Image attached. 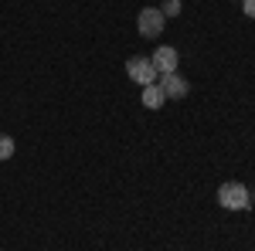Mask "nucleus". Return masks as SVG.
Here are the masks:
<instances>
[{"mask_svg": "<svg viewBox=\"0 0 255 251\" xmlns=\"http://www.w3.org/2000/svg\"><path fill=\"white\" fill-rule=\"evenodd\" d=\"M163 102H167V95H163V88H160L157 82L153 85H143V105L146 109H160Z\"/></svg>", "mask_w": 255, "mask_h": 251, "instance_id": "423d86ee", "label": "nucleus"}, {"mask_svg": "<svg viewBox=\"0 0 255 251\" xmlns=\"http://www.w3.org/2000/svg\"><path fill=\"white\" fill-rule=\"evenodd\" d=\"M160 14H163L167 20L177 17V14H180V0H163V3H160Z\"/></svg>", "mask_w": 255, "mask_h": 251, "instance_id": "6e6552de", "label": "nucleus"}, {"mask_svg": "<svg viewBox=\"0 0 255 251\" xmlns=\"http://www.w3.org/2000/svg\"><path fill=\"white\" fill-rule=\"evenodd\" d=\"M126 75H129V82H136V85H153L157 82V68L150 65V58H129L126 61Z\"/></svg>", "mask_w": 255, "mask_h": 251, "instance_id": "7ed1b4c3", "label": "nucleus"}, {"mask_svg": "<svg viewBox=\"0 0 255 251\" xmlns=\"http://www.w3.org/2000/svg\"><path fill=\"white\" fill-rule=\"evenodd\" d=\"M10 156H14V139L0 133V163H3V160H10Z\"/></svg>", "mask_w": 255, "mask_h": 251, "instance_id": "0eeeda50", "label": "nucleus"}, {"mask_svg": "<svg viewBox=\"0 0 255 251\" xmlns=\"http://www.w3.org/2000/svg\"><path fill=\"white\" fill-rule=\"evenodd\" d=\"M177 61H180V55H177V48H170V44H160L157 51L150 55V65L157 68V75H163V72H177Z\"/></svg>", "mask_w": 255, "mask_h": 251, "instance_id": "39448f33", "label": "nucleus"}, {"mask_svg": "<svg viewBox=\"0 0 255 251\" xmlns=\"http://www.w3.org/2000/svg\"><path fill=\"white\" fill-rule=\"evenodd\" d=\"M163 24H167V17L160 14V7H143V10L136 14V31L143 34V38L163 34Z\"/></svg>", "mask_w": 255, "mask_h": 251, "instance_id": "f03ea898", "label": "nucleus"}, {"mask_svg": "<svg viewBox=\"0 0 255 251\" xmlns=\"http://www.w3.org/2000/svg\"><path fill=\"white\" fill-rule=\"evenodd\" d=\"M218 204H221L225 211H249V207H252V193H249L245 183L228 180V183L218 187Z\"/></svg>", "mask_w": 255, "mask_h": 251, "instance_id": "f257e3e1", "label": "nucleus"}, {"mask_svg": "<svg viewBox=\"0 0 255 251\" xmlns=\"http://www.w3.org/2000/svg\"><path fill=\"white\" fill-rule=\"evenodd\" d=\"M242 10H245V17L255 20V0H242Z\"/></svg>", "mask_w": 255, "mask_h": 251, "instance_id": "1a4fd4ad", "label": "nucleus"}, {"mask_svg": "<svg viewBox=\"0 0 255 251\" xmlns=\"http://www.w3.org/2000/svg\"><path fill=\"white\" fill-rule=\"evenodd\" d=\"M157 85L163 88V95H167V98H184L187 92H191V85L177 75V72H163V75H157Z\"/></svg>", "mask_w": 255, "mask_h": 251, "instance_id": "20e7f679", "label": "nucleus"}]
</instances>
